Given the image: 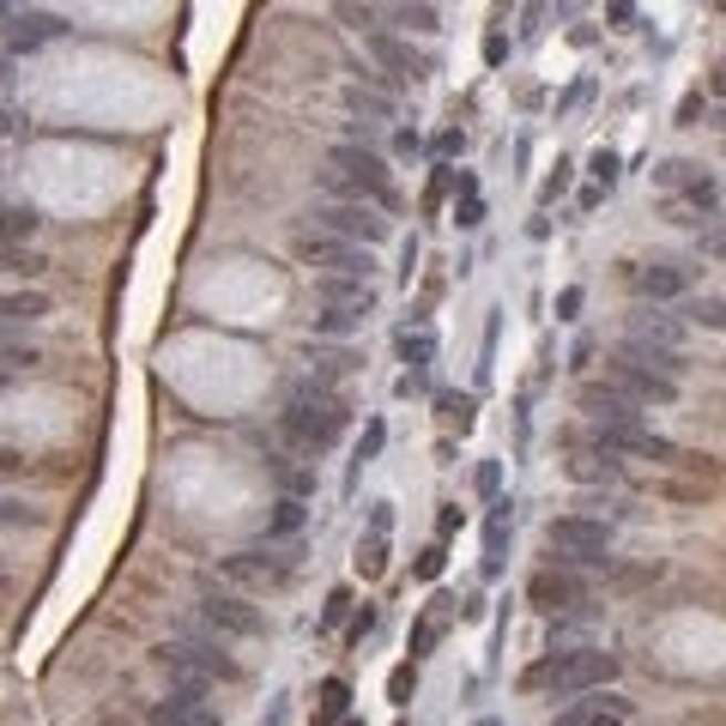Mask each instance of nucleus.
<instances>
[{
	"label": "nucleus",
	"mask_w": 726,
	"mask_h": 726,
	"mask_svg": "<svg viewBox=\"0 0 726 726\" xmlns=\"http://www.w3.org/2000/svg\"><path fill=\"white\" fill-rule=\"evenodd\" d=\"M605 19H612L618 31H630V19H635V0H612V7H605Z\"/></svg>",
	"instance_id": "nucleus-49"
},
{
	"label": "nucleus",
	"mask_w": 726,
	"mask_h": 726,
	"mask_svg": "<svg viewBox=\"0 0 726 726\" xmlns=\"http://www.w3.org/2000/svg\"><path fill=\"white\" fill-rule=\"evenodd\" d=\"M502 55H509V43H502V37L490 31V37H485V61H490V68H502Z\"/></svg>",
	"instance_id": "nucleus-52"
},
{
	"label": "nucleus",
	"mask_w": 726,
	"mask_h": 726,
	"mask_svg": "<svg viewBox=\"0 0 726 726\" xmlns=\"http://www.w3.org/2000/svg\"><path fill=\"white\" fill-rule=\"evenodd\" d=\"M345 703H352L345 678H328V684H321V715H328V720H340V715H345Z\"/></svg>",
	"instance_id": "nucleus-35"
},
{
	"label": "nucleus",
	"mask_w": 726,
	"mask_h": 726,
	"mask_svg": "<svg viewBox=\"0 0 726 726\" xmlns=\"http://www.w3.org/2000/svg\"><path fill=\"white\" fill-rule=\"evenodd\" d=\"M575 315H581V291H575V284H569V291L557 297V321H575Z\"/></svg>",
	"instance_id": "nucleus-47"
},
{
	"label": "nucleus",
	"mask_w": 726,
	"mask_h": 726,
	"mask_svg": "<svg viewBox=\"0 0 726 726\" xmlns=\"http://www.w3.org/2000/svg\"><path fill=\"white\" fill-rule=\"evenodd\" d=\"M696 176H703V164H691V158H666V164H660V170H654V182H660V188H691V182Z\"/></svg>",
	"instance_id": "nucleus-31"
},
{
	"label": "nucleus",
	"mask_w": 726,
	"mask_h": 726,
	"mask_svg": "<svg viewBox=\"0 0 726 726\" xmlns=\"http://www.w3.org/2000/svg\"><path fill=\"white\" fill-rule=\"evenodd\" d=\"M575 400H581V412H588L593 424H624V418H642V406H635V400H624L612 382H588Z\"/></svg>",
	"instance_id": "nucleus-16"
},
{
	"label": "nucleus",
	"mask_w": 726,
	"mask_h": 726,
	"mask_svg": "<svg viewBox=\"0 0 726 726\" xmlns=\"http://www.w3.org/2000/svg\"><path fill=\"white\" fill-rule=\"evenodd\" d=\"M720 12H726V0H720Z\"/></svg>",
	"instance_id": "nucleus-61"
},
{
	"label": "nucleus",
	"mask_w": 726,
	"mask_h": 726,
	"mask_svg": "<svg viewBox=\"0 0 726 726\" xmlns=\"http://www.w3.org/2000/svg\"><path fill=\"white\" fill-rule=\"evenodd\" d=\"M497 485H502L497 460H485V466H478V497H497Z\"/></svg>",
	"instance_id": "nucleus-45"
},
{
	"label": "nucleus",
	"mask_w": 726,
	"mask_h": 726,
	"mask_svg": "<svg viewBox=\"0 0 726 726\" xmlns=\"http://www.w3.org/2000/svg\"><path fill=\"white\" fill-rule=\"evenodd\" d=\"M703 255H715V261H726V225H708V230H703Z\"/></svg>",
	"instance_id": "nucleus-44"
},
{
	"label": "nucleus",
	"mask_w": 726,
	"mask_h": 726,
	"mask_svg": "<svg viewBox=\"0 0 726 726\" xmlns=\"http://www.w3.org/2000/svg\"><path fill=\"white\" fill-rule=\"evenodd\" d=\"M0 85H7V55H0Z\"/></svg>",
	"instance_id": "nucleus-59"
},
{
	"label": "nucleus",
	"mask_w": 726,
	"mask_h": 726,
	"mask_svg": "<svg viewBox=\"0 0 726 726\" xmlns=\"http://www.w3.org/2000/svg\"><path fill=\"white\" fill-rule=\"evenodd\" d=\"M357 328H363V315H357V309L321 303V315H315V333H321V340H352Z\"/></svg>",
	"instance_id": "nucleus-24"
},
{
	"label": "nucleus",
	"mask_w": 726,
	"mask_h": 726,
	"mask_svg": "<svg viewBox=\"0 0 726 726\" xmlns=\"http://www.w3.org/2000/svg\"><path fill=\"white\" fill-rule=\"evenodd\" d=\"M55 37H68V24L49 19V12H12L7 19V43L12 49H43V43H55Z\"/></svg>",
	"instance_id": "nucleus-17"
},
{
	"label": "nucleus",
	"mask_w": 726,
	"mask_h": 726,
	"mask_svg": "<svg viewBox=\"0 0 726 726\" xmlns=\"http://www.w3.org/2000/svg\"><path fill=\"white\" fill-rule=\"evenodd\" d=\"M321 303H340V309L370 315V309H375V291H370V279H321Z\"/></svg>",
	"instance_id": "nucleus-20"
},
{
	"label": "nucleus",
	"mask_w": 726,
	"mask_h": 726,
	"mask_svg": "<svg viewBox=\"0 0 726 726\" xmlns=\"http://www.w3.org/2000/svg\"><path fill=\"white\" fill-rule=\"evenodd\" d=\"M297 527H303V502L284 497V502H279V515H272V527H267V539H284V533H297Z\"/></svg>",
	"instance_id": "nucleus-33"
},
{
	"label": "nucleus",
	"mask_w": 726,
	"mask_h": 726,
	"mask_svg": "<svg viewBox=\"0 0 726 726\" xmlns=\"http://www.w3.org/2000/svg\"><path fill=\"white\" fill-rule=\"evenodd\" d=\"M630 340H647V345H672V352H684V328L666 315V309H654V303H642L630 315Z\"/></svg>",
	"instance_id": "nucleus-18"
},
{
	"label": "nucleus",
	"mask_w": 726,
	"mask_h": 726,
	"mask_svg": "<svg viewBox=\"0 0 726 726\" xmlns=\"http://www.w3.org/2000/svg\"><path fill=\"white\" fill-rule=\"evenodd\" d=\"M593 448L605 454H635V460H654V466H678L684 454L666 443L660 431H647L642 418H624V424H593Z\"/></svg>",
	"instance_id": "nucleus-8"
},
{
	"label": "nucleus",
	"mask_w": 726,
	"mask_h": 726,
	"mask_svg": "<svg viewBox=\"0 0 726 726\" xmlns=\"http://www.w3.org/2000/svg\"><path fill=\"white\" fill-rule=\"evenodd\" d=\"M375 630V612H370V605H363V612L352 618V642H363V635H370Z\"/></svg>",
	"instance_id": "nucleus-54"
},
{
	"label": "nucleus",
	"mask_w": 726,
	"mask_h": 726,
	"mask_svg": "<svg viewBox=\"0 0 726 726\" xmlns=\"http://www.w3.org/2000/svg\"><path fill=\"white\" fill-rule=\"evenodd\" d=\"M19 466H24V454H19V448H7V443H0V478H12V473H19Z\"/></svg>",
	"instance_id": "nucleus-53"
},
{
	"label": "nucleus",
	"mask_w": 726,
	"mask_h": 726,
	"mask_svg": "<svg viewBox=\"0 0 726 726\" xmlns=\"http://www.w3.org/2000/svg\"><path fill=\"white\" fill-rule=\"evenodd\" d=\"M345 400L333 394V382H297L291 387V400H284V412H279V431H284V443L291 448H303V454H328L333 443L345 436Z\"/></svg>",
	"instance_id": "nucleus-1"
},
{
	"label": "nucleus",
	"mask_w": 726,
	"mask_h": 726,
	"mask_svg": "<svg viewBox=\"0 0 726 726\" xmlns=\"http://www.w3.org/2000/svg\"><path fill=\"white\" fill-rule=\"evenodd\" d=\"M703 115H708V97L703 91H691V97L678 103V127H703Z\"/></svg>",
	"instance_id": "nucleus-40"
},
{
	"label": "nucleus",
	"mask_w": 726,
	"mask_h": 726,
	"mask_svg": "<svg viewBox=\"0 0 726 726\" xmlns=\"http://www.w3.org/2000/svg\"><path fill=\"white\" fill-rule=\"evenodd\" d=\"M49 315V297L43 291H12L0 297V321H12V328H24V321H43Z\"/></svg>",
	"instance_id": "nucleus-22"
},
{
	"label": "nucleus",
	"mask_w": 726,
	"mask_h": 726,
	"mask_svg": "<svg viewBox=\"0 0 726 726\" xmlns=\"http://www.w3.org/2000/svg\"><path fill=\"white\" fill-rule=\"evenodd\" d=\"M363 43H370V55H375V61H382V68H387V80H394V85H418L424 73L436 68L431 55H418V49H412V37H394V31H370V37H363Z\"/></svg>",
	"instance_id": "nucleus-10"
},
{
	"label": "nucleus",
	"mask_w": 726,
	"mask_h": 726,
	"mask_svg": "<svg viewBox=\"0 0 726 726\" xmlns=\"http://www.w3.org/2000/svg\"><path fill=\"white\" fill-rule=\"evenodd\" d=\"M0 527H31V509L12 502V497H0Z\"/></svg>",
	"instance_id": "nucleus-43"
},
{
	"label": "nucleus",
	"mask_w": 726,
	"mask_h": 726,
	"mask_svg": "<svg viewBox=\"0 0 726 726\" xmlns=\"http://www.w3.org/2000/svg\"><path fill=\"white\" fill-rule=\"evenodd\" d=\"M291 569H297V557H284V551H237V557H225V575L242 581V588H284Z\"/></svg>",
	"instance_id": "nucleus-13"
},
{
	"label": "nucleus",
	"mask_w": 726,
	"mask_h": 726,
	"mask_svg": "<svg viewBox=\"0 0 726 726\" xmlns=\"http://www.w3.org/2000/svg\"><path fill=\"white\" fill-rule=\"evenodd\" d=\"M370 527H375V533H387V527H394V502H375V509H370Z\"/></svg>",
	"instance_id": "nucleus-51"
},
{
	"label": "nucleus",
	"mask_w": 726,
	"mask_h": 726,
	"mask_svg": "<svg viewBox=\"0 0 726 726\" xmlns=\"http://www.w3.org/2000/svg\"><path fill=\"white\" fill-rule=\"evenodd\" d=\"M315 230H333V237H345V242H363V249H382L387 237H394V225L382 218V206H370V200H315Z\"/></svg>",
	"instance_id": "nucleus-5"
},
{
	"label": "nucleus",
	"mask_w": 726,
	"mask_h": 726,
	"mask_svg": "<svg viewBox=\"0 0 726 726\" xmlns=\"http://www.w3.org/2000/svg\"><path fill=\"white\" fill-rule=\"evenodd\" d=\"M309 370H315V382H340V375H352V370H357V357L345 352V345H333V352L309 345Z\"/></svg>",
	"instance_id": "nucleus-25"
},
{
	"label": "nucleus",
	"mask_w": 726,
	"mask_h": 726,
	"mask_svg": "<svg viewBox=\"0 0 726 726\" xmlns=\"http://www.w3.org/2000/svg\"><path fill=\"white\" fill-rule=\"evenodd\" d=\"M684 315L708 333H726V297H684Z\"/></svg>",
	"instance_id": "nucleus-27"
},
{
	"label": "nucleus",
	"mask_w": 726,
	"mask_h": 726,
	"mask_svg": "<svg viewBox=\"0 0 726 726\" xmlns=\"http://www.w3.org/2000/svg\"><path fill=\"white\" fill-rule=\"evenodd\" d=\"M345 110H352V115H375V122H394V103H387L382 91H363V85L345 91Z\"/></svg>",
	"instance_id": "nucleus-29"
},
{
	"label": "nucleus",
	"mask_w": 726,
	"mask_h": 726,
	"mask_svg": "<svg viewBox=\"0 0 726 726\" xmlns=\"http://www.w3.org/2000/svg\"><path fill=\"white\" fill-rule=\"evenodd\" d=\"M618 678V654L605 647H575V654H544L533 672H527V691H551V696H588V691H605Z\"/></svg>",
	"instance_id": "nucleus-3"
},
{
	"label": "nucleus",
	"mask_w": 726,
	"mask_h": 726,
	"mask_svg": "<svg viewBox=\"0 0 726 726\" xmlns=\"http://www.w3.org/2000/svg\"><path fill=\"white\" fill-rule=\"evenodd\" d=\"M635 291H642V303H678V297L696 291V267L647 261V267H635Z\"/></svg>",
	"instance_id": "nucleus-12"
},
{
	"label": "nucleus",
	"mask_w": 726,
	"mask_h": 726,
	"mask_svg": "<svg viewBox=\"0 0 726 726\" xmlns=\"http://www.w3.org/2000/svg\"><path fill=\"white\" fill-rule=\"evenodd\" d=\"M454 225L460 230H478L485 225V200H478V176H454Z\"/></svg>",
	"instance_id": "nucleus-21"
},
{
	"label": "nucleus",
	"mask_w": 726,
	"mask_h": 726,
	"mask_svg": "<svg viewBox=\"0 0 726 726\" xmlns=\"http://www.w3.org/2000/svg\"><path fill=\"white\" fill-rule=\"evenodd\" d=\"M333 12H340V19L352 24V31H363V37H370V31H382V19H375L370 7H357V0H340V7H333Z\"/></svg>",
	"instance_id": "nucleus-36"
},
{
	"label": "nucleus",
	"mask_w": 726,
	"mask_h": 726,
	"mask_svg": "<svg viewBox=\"0 0 726 726\" xmlns=\"http://www.w3.org/2000/svg\"><path fill=\"white\" fill-rule=\"evenodd\" d=\"M0 272H19V279H31V272H43V255H19V249H0Z\"/></svg>",
	"instance_id": "nucleus-37"
},
{
	"label": "nucleus",
	"mask_w": 726,
	"mask_h": 726,
	"mask_svg": "<svg viewBox=\"0 0 726 726\" xmlns=\"http://www.w3.org/2000/svg\"><path fill=\"white\" fill-rule=\"evenodd\" d=\"M31 230H37V212H31V206H0V249L24 242Z\"/></svg>",
	"instance_id": "nucleus-28"
},
{
	"label": "nucleus",
	"mask_w": 726,
	"mask_h": 726,
	"mask_svg": "<svg viewBox=\"0 0 726 726\" xmlns=\"http://www.w3.org/2000/svg\"><path fill=\"white\" fill-rule=\"evenodd\" d=\"M345 605H352V588H333V593H328V612H321V624H340Z\"/></svg>",
	"instance_id": "nucleus-42"
},
{
	"label": "nucleus",
	"mask_w": 726,
	"mask_h": 726,
	"mask_svg": "<svg viewBox=\"0 0 726 726\" xmlns=\"http://www.w3.org/2000/svg\"><path fill=\"white\" fill-rule=\"evenodd\" d=\"M418 575H424V581H436V575H443V544H431V551L418 557Z\"/></svg>",
	"instance_id": "nucleus-46"
},
{
	"label": "nucleus",
	"mask_w": 726,
	"mask_h": 726,
	"mask_svg": "<svg viewBox=\"0 0 726 726\" xmlns=\"http://www.w3.org/2000/svg\"><path fill=\"white\" fill-rule=\"evenodd\" d=\"M394 152L400 158H412V152H418V127H394Z\"/></svg>",
	"instance_id": "nucleus-50"
},
{
	"label": "nucleus",
	"mask_w": 726,
	"mask_h": 726,
	"mask_svg": "<svg viewBox=\"0 0 726 726\" xmlns=\"http://www.w3.org/2000/svg\"><path fill=\"white\" fill-rule=\"evenodd\" d=\"M436 412H443V424H448V431H473V418H478V400L473 394H454V387H448V394H436Z\"/></svg>",
	"instance_id": "nucleus-26"
},
{
	"label": "nucleus",
	"mask_w": 726,
	"mask_h": 726,
	"mask_svg": "<svg viewBox=\"0 0 726 726\" xmlns=\"http://www.w3.org/2000/svg\"><path fill=\"white\" fill-rule=\"evenodd\" d=\"M527 600H533L544 618H575V612H593V588L575 575V569H563V563L539 569V575L527 581Z\"/></svg>",
	"instance_id": "nucleus-7"
},
{
	"label": "nucleus",
	"mask_w": 726,
	"mask_h": 726,
	"mask_svg": "<svg viewBox=\"0 0 726 726\" xmlns=\"http://www.w3.org/2000/svg\"><path fill=\"white\" fill-rule=\"evenodd\" d=\"M328 194L333 200H370V206H382V212L400 206L387 158L370 146V139H340V146L328 152Z\"/></svg>",
	"instance_id": "nucleus-2"
},
{
	"label": "nucleus",
	"mask_w": 726,
	"mask_h": 726,
	"mask_svg": "<svg viewBox=\"0 0 726 726\" xmlns=\"http://www.w3.org/2000/svg\"><path fill=\"white\" fill-rule=\"evenodd\" d=\"M563 188H569V164H557V176H551V182H544V188H539V200L551 206V200H557V194H563Z\"/></svg>",
	"instance_id": "nucleus-48"
},
{
	"label": "nucleus",
	"mask_w": 726,
	"mask_h": 726,
	"mask_svg": "<svg viewBox=\"0 0 726 726\" xmlns=\"http://www.w3.org/2000/svg\"><path fill=\"white\" fill-rule=\"evenodd\" d=\"M478 726H502V720H478Z\"/></svg>",
	"instance_id": "nucleus-60"
},
{
	"label": "nucleus",
	"mask_w": 726,
	"mask_h": 726,
	"mask_svg": "<svg viewBox=\"0 0 726 726\" xmlns=\"http://www.w3.org/2000/svg\"><path fill=\"white\" fill-rule=\"evenodd\" d=\"M454 527H460V509H454V502H448V509H443V521H436V533H443V539H448V533H454Z\"/></svg>",
	"instance_id": "nucleus-56"
},
{
	"label": "nucleus",
	"mask_w": 726,
	"mask_h": 726,
	"mask_svg": "<svg viewBox=\"0 0 726 726\" xmlns=\"http://www.w3.org/2000/svg\"><path fill=\"white\" fill-rule=\"evenodd\" d=\"M357 569L363 575H382L387 569V533H375L370 527V539H357Z\"/></svg>",
	"instance_id": "nucleus-32"
},
{
	"label": "nucleus",
	"mask_w": 726,
	"mask_h": 726,
	"mask_svg": "<svg viewBox=\"0 0 726 726\" xmlns=\"http://www.w3.org/2000/svg\"><path fill=\"white\" fill-rule=\"evenodd\" d=\"M588 170H593V182H600V188H612V182H618V152H593V158H588Z\"/></svg>",
	"instance_id": "nucleus-39"
},
{
	"label": "nucleus",
	"mask_w": 726,
	"mask_h": 726,
	"mask_svg": "<svg viewBox=\"0 0 726 726\" xmlns=\"http://www.w3.org/2000/svg\"><path fill=\"white\" fill-rule=\"evenodd\" d=\"M412 684H418V666H400V672H394V696H406Z\"/></svg>",
	"instance_id": "nucleus-55"
},
{
	"label": "nucleus",
	"mask_w": 726,
	"mask_h": 726,
	"mask_svg": "<svg viewBox=\"0 0 726 726\" xmlns=\"http://www.w3.org/2000/svg\"><path fill=\"white\" fill-rule=\"evenodd\" d=\"M431 152H436V158H460V152H466V134H460V127H443V134L431 139Z\"/></svg>",
	"instance_id": "nucleus-41"
},
{
	"label": "nucleus",
	"mask_w": 726,
	"mask_h": 726,
	"mask_svg": "<svg viewBox=\"0 0 726 726\" xmlns=\"http://www.w3.org/2000/svg\"><path fill=\"white\" fill-rule=\"evenodd\" d=\"M400 357L412 363V370H431V357H436V340H431V328H418V333H400Z\"/></svg>",
	"instance_id": "nucleus-30"
},
{
	"label": "nucleus",
	"mask_w": 726,
	"mask_h": 726,
	"mask_svg": "<svg viewBox=\"0 0 726 726\" xmlns=\"http://www.w3.org/2000/svg\"><path fill=\"white\" fill-rule=\"evenodd\" d=\"M382 443H387V424L370 418V424H363V436H357V466H370L375 454H382Z\"/></svg>",
	"instance_id": "nucleus-34"
},
{
	"label": "nucleus",
	"mask_w": 726,
	"mask_h": 726,
	"mask_svg": "<svg viewBox=\"0 0 726 726\" xmlns=\"http://www.w3.org/2000/svg\"><path fill=\"white\" fill-rule=\"evenodd\" d=\"M708 91H715V97L726 103V61H720V68H715V80H708Z\"/></svg>",
	"instance_id": "nucleus-57"
},
{
	"label": "nucleus",
	"mask_w": 726,
	"mask_h": 726,
	"mask_svg": "<svg viewBox=\"0 0 726 726\" xmlns=\"http://www.w3.org/2000/svg\"><path fill=\"white\" fill-rule=\"evenodd\" d=\"M297 255H303L321 279H370L375 272V255L363 249V242L333 237V230H303V237H297Z\"/></svg>",
	"instance_id": "nucleus-6"
},
{
	"label": "nucleus",
	"mask_w": 726,
	"mask_h": 726,
	"mask_svg": "<svg viewBox=\"0 0 726 726\" xmlns=\"http://www.w3.org/2000/svg\"><path fill=\"white\" fill-rule=\"evenodd\" d=\"M394 24H400V31H418V37H431V31H443V19H436V7H431V0H400V7H394Z\"/></svg>",
	"instance_id": "nucleus-23"
},
{
	"label": "nucleus",
	"mask_w": 726,
	"mask_h": 726,
	"mask_svg": "<svg viewBox=\"0 0 726 726\" xmlns=\"http://www.w3.org/2000/svg\"><path fill=\"white\" fill-rule=\"evenodd\" d=\"M605 382H612L624 400H635V406H672V400H678V382H672V375L647 370V363H630L618 352H612V363H605Z\"/></svg>",
	"instance_id": "nucleus-9"
},
{
	"label": "nucleus",
	"mask_w": 726,
	"mask_h": 726,
	"mask_svg": "<svg viewBox=\"0 0 726 726\" xmlns=\"http://www.w3.org/2000/svg\"><path fill=\"white\" fill-rule=\"evenodd\" d=\"M12 127H19V115H12V110H0V139H7Z\"/></svg>",
	"instance_id": "nucleus-58"
},
{
	"label": "nucleus",
	"mask_w": 726,
	"mask_h": 726,
	"mask_svg": "<svg viewBox=\"0 0 726 726\" xmlns=\"http://www.w3.org/2000/svg\"><path fill=\"white\" fill-rule=\"evenodd\" d=\"M544 539H551V557L563 569H605L612 563V521H600V515H557V521L544 527Z\"/></svg>",
	"instance_id": "nucleus-4"
},
{
	"label": "nucleus",
	"mask_w": 726,
	"mask_h": 726,
	"mask_svg": "<svg viewBox=\"0 0 726 726\" xmlns=\"http://www.w3.org/2000/svg\"><path fill=\"white\" fill-rule=\"evenodd\" d=\"M436 635H443V612H431V618L418 624V635H412V660H418V654H431V647H436Z\"/></svg>",
	"instance_id": "nucleus-38"
},
{
	"label": "nucleus",
	"mask_w": 726,
	"mask_h": 726,
	"mask_svg": "<svg viewBox=\"0 0 726 726\" xmlns=\"http://www.w3.org/2000/svg\"><path fill=\"white\" fill-rule=\"evenodd\" d=\"M618 357H630V363H647V370H660V375H672V382H684V352H672V345H647V340H618Z\"/></svg>",
	"instance_id": "nucleus-19"
},
{
	"label": "nucleus",
	"mask_w": 726,
	"mask_h": 726,
	"mask_svg": "<svg viewBox=\"0 0 726 726\" xmlns=\"http://www.w3.org/2000/svg\"><path fill=\"white\" fill-rule=\"evenodd\" d=\"M200 618H206L218 635H261V630H267V618L255 612L242 593H225V588H206V593H200Z\"/></svg>",
	"instance_id": "nucleus-11"
},
{
	"label": "nucleus",
	"mask_w": 726,
	"mask_h": 726,
	"mask_svg": "<svg viewBox=\"0 0 726 726\" xmlns=\"http://www.w3.org/2000/svg\"><path fill=\"white\" fill-rule=\"evenodd\" d=\"M152 726H225V720H218V708L206 703V691H182L176 684V691L152 708Z\"/></svg>",
	"instance_id": "nucleus-15"
},
{
	"label": "nucleus",
	"mask_w": 726,
	"mask_h": 726,
	"mask_svg": "<svg viewBox=\"0 0 726 726\" xmlns=\"http://www.w3.org/2000/svg\"><path fill=\"white\" fill-rule=\"evenodd\" d=\"M557 726H630V703L605 684V691L569 696V708L557 715Z\"/></svg>",
	"instance_id": "nucleus-14"
}]
</instances>
